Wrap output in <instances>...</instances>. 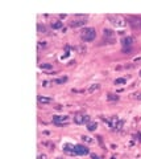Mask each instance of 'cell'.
<instances>
[{
	"label": "cell",
	"mask_w": 141,
	"mask_h": 159,
	"mask_svg": "<svg viewBox=\"0 0 141 159\" xmlns=\"http://www.w3.org/2000/svg\"><path fill=\"white\" fill-rule=\"evenodd\" d=\"M67 81V77L65 76V77H61V78H56V80H53V82L56 84V85H62V84H65Z\"/></svg>",
	"instance_id": "obj_12"
},
{
	"label": "cell",
	"mask_w": 141,
	"mask_h": 159,
	"mask_svg": "<svg viewBox=\"0 0 141 159\" xmlns=\"http://www.w3.org/2000/svg\"><path fill=\"white\" fill-rule=\"evenodd\" d=\"M99 88H100V85H99V84H94V85H91V86L88 88V92H90V93H92L94 90H98Z\"/></svg>",
	"instance_id": "obj_18"
},
{
	"label": "cell",
	"mask_w": 141,
	"mask_h": 159,
	"mask_svg": "<svg viewBox=\"0 0 141 159\" xmlns=\"http://www.w3.org/2000/svg\"><path fill=\"white\" fill-rule=\"evenodd\" d=\"M125 82H127V78H116L115 81H113L115 85H123V84H125Z\"/></svg>",
	"instance_id": "obj_17"
},
{
	"label": "cell",
	"mask_w": 141,
	"mask_h": 159,
	"mask_svg": "<svg viewBox=\"0 0 141 159\" xmlns=\"http://www.w3.org/2000/svg\"><path fill=\"white\" fill-rule=\"evenodd\" d=\"M134 43V37L133 36H127L121 40V44H123V48H130V45Z\"/></svg>",
	"instance_id": "obj_8"
},
{
	"label": "cell",
	"mask_w": 141,
	"mask_h": 159,
	"mask_svg": "<svg viewBox=\"0 0 141 159\" xmlns=\"http://www.w3.org/2000/svg\"><path fill=\"white\" fill-rule=\"evenodd\" d=\"M87 24V16L84 15H75V17L69 21V25L70 28H80V27H84Z\"/></svg>",
	"instance_id": "obj_2"
},
{
	"label": "cell",
	"mask_w": 141,
	"mask_h": 159,
	"mask_svg": "<svg viewBox=\"0 0 141 159\" xmlns=\"http://www.w3.org/2000/svg\"><path fill=\"white\" fill-rule=\"evenodd\" d=\"M98 129V123L96 122H90V123H87V130L88 131H95Z\"/></svg>",
	"instance_id": "obj_13"
},
{
	"label": "cell",
	"mask_w": 141,
	"mask_h": 159,
	"mask_svg": "<svg viewBox=\"0 0 141 159\" xmlns=\"http://www.w3.org/2000/svg\"><path fill=\"white\" fill-rule=\"evenodd\" d=\"M74 152L75 155H87L90 154V150L84 144H74Z\"/></svg>",
	"instance_id": "obj_6"
},
{
	"label": "cell",
	"mask_w": 141,
	"mask_h": 159,
	"mask_svg": "<svg viewBox=\"0 0 141 159\" xmlns=\"http://www.w3.org/2000/svg\"><path fill=\"white\" fill-rule=\"evenodd\" d=\"M91 159H100L98 155H95V154H91Z\"/></svg>",
	"instance_id": "obj_23"
},
{
	"label": "cell",
	"mask_w": 141,
	"mask_h": 159,
	"mask_svg": "<svg viewBox=\"0 0 141 159\" xmlns=\"http://www.w3.org/2000/svg\"><path fill=\"white\" fill-rule=\"evenodd\" d=\"M40 68H42V69H52L53 65H52V64H41Z\"/></svg>",
	"instance_id": "obj_20"
},
{
	"label": "cell",
	"mask_w": 141,
	"mask_h": 159,
	"mask_svg": "<svg viewBox=\"0 0 141 159\" xmlns=\"http://www.w3.org/2000/svg\"><path fill=\"white\" fill-rule=\"evenodd\" d=\"M119 98H120V97H119L117 94H112V93H109V94L107 96V100H108V101H119Z\"/></svg>",
	"instance_id": "obj_15"
},
{
	"label": "cell",
	"mask_w": 141,
	"mask_h": 159,
	"mask_svg": "<svg viewBox=\"0 0 141 159\" xmlns=\"http://www.w3.org/2000/svg\"><path fill=\"white\" fill-rule=\"evenodd\" d=\"M82 139H83V141H86V142H88V143H90V142H92V139H91L90 137H87V135H83V137H82Z\"/></svg>",
	"instance_id": "obj_21"
},
{
	"label": "cell",
	"mask_w": 141,
	"mask_h": 159,
	"mask_svg": "<svg viewBox=\"0 0 141 159\" xmlns=\"http://www.w3.org/2000/svg\"><path fill=\"white\" fill-rule=\"evenodd\" d=\"M107 19L109 20V23L112 25H116V27H123L124 25V21H121V19L119 16H112V15H108Z\"/></svg>",
	"instance_id": "obj_7"
},
{
	"label": "cell",
	"mask_w": 141,
	"mask_h": 159,
	"mask_svg": "<svg viewBox=\"0 0 141 159\" xmlns=\"http://www.w3.org/2000/svg\"><path fill=\"white\" fill-rule=\"evenodd\" d=\"M69 115H53V123L57 126H66Z\"/></svg>",
	"instance_id": "obj_5"
},
{
	"label": "cell",
	"mask_w": 141,
	"mask_h": 159,
	"mask_svg": "<svg viewBox=\"0 0 141 159\" xmlns=\"http://www.w3.org/2000/svg\"><path fill=\"white\" fill-rule=\"evenodd\" d=\"M128 24L130 25V28L133 31H140L141 29V17L140 16H130L127 19Z\"/></svg>",
	"instance_id": "obj_4"
},
{
	"label": "cell",
	"mask_w": 141,
	"mask_h": 159,
	"mask_svg": "<svg viewBox=\"0 0 141 159\" xmlns=\"http://www.w3.org/2000/svg\"><path fill=\"white\" fill-rule=\"evenodd\" d=\"M95 37H96V31L92 27H84L80 31V40L84 43H91L95 40Z\"/></svg>",
	"instance_id": "obj_1"
},
{
	"label": "cell",
	"mask_w": 141,
	"mask_h": 159,
	"mask_svg": "<svg viewBox=\"0 0 141 159\" xmlns=\"http://www.w3.org/2000/svg\"><path fill=\"white\" fill-rule=\"evenodd\" d=\"M115 43V39H103L102 40V44H113Z\"/></svg>",
	"instance_id": "obj_19"
},
{
	"label": "cell",
	"mask_w": 141,
	"mask_h": 159,
	"mask_svg": "<svg viewBox=\"0 0 141 159\" xmlns=\"http://www.w3.org/2000/svg\"><path fill=\"white\" fill-rule=\"evenodd\" d=\"M140 77H141V70H140Z\"/></svg>",
	"instance_id": "obj_27"
},
{
	"label": "cell",
	"mask_w": 141,
	"mask_h": 159,
	"mask_svg": "<svg viewBox=\"0 0 141 159\" xmlns=\"http://www.w3.org/2000/svg\"><path fill=\"white\" fill-rule=\"evenodd\" d=\"M42 86H48V81H44V82H42Z\"/></svg>",
	"instance_id": "obj_25"
},
{
	"label": "cell",
	"mask_w": 141,
	"mask_h": 159,
	"mask_svg": "<svg viewBox=\"0 0 141 159\" xmlns=\"http://www.w3.org/2000/svg\"><path fill=\"white\" fill-rule=\"evenodd\" d=\"M45 158H46V155H45V154H42V155H40V156H38V159H45Z\"/></svg>",
	"instance_id": "obj_24"
},
{
	"label": "cell",
	"mask_w": 141,
	"mask_h": 159,
	"mask_svg": "<svg viewBox=\"0 0 141 159\" xmlns=\"http://www.w3.org/2000/svg\"><path fill=\"white\" fill-rule=\"evenodd\" d=\"M56 159H62V158H56Z\"/></svg>",
	"instance_id": "obj_26"
},
{
	"label": "cell",
	"mask_w": 141,
	"mask_h": 159,
	"mask_svg": "<svg viewBox=\"0 0 141 159\" xmlns=\"http://www.w3.org/2000/svg\"><path fill=\"white\" fill-rule=\"evenodd\" d=\"M38 102L42 104V105L52 104V102H53V98H50V97H44V96H38Z\"/></svg>",
	"instance_id": "obj_10"
},
{
	"label": "cell",
	"mask_w": 141,
	"mask_h": 159,
	"mask_svg": "<svg viewBox=\"0 0 141 159\" xmlns=\"http://www.w3.org/2000/svg\"><path fill=\"white\" fill-rule=\"evenodd\" d=\"M52 28H53V29H62V28H63V21H61V20H54V21H52Z\"/></svg>",
	"instance_id": "obj_11"
},
{
	"label": "cell",
	"mask_w": 141,
	"mask_h": 159,
	"mask_svg": "<svg viewBox=\"0 0 141 159\" xmlns=\"http://www.w3.org/2000/svg\"><path fill=\"white\" fill-rule=\"evenodd\" d=\"M78 50H79L80 53H86V46H83V45H80V46L78 48Z\"/></svg>",
	"instance_id": "obj_22"
},
{
	"label": "cell",
	"mask_w": 141,
	"mask_h": 159,
	"mask_svg": "<svg viewBox=\"0 0 141 159\" xmlns=\"http://www.w3.org/2000/svg\"><path fill=\"white\" fill-rule=\"evenodd\" d=\"M123 126H124V119H119V122H117V125H116V127H115L113 131H120Z\"/></svg>",
	"instance_id": "obj_16"
},
{
	"label": "cell",
	"mask_w": 141,
	"mask_h": 159,
	"mask_svg": "<svg viewBox=\"0 0 141 159\" xmlns=\"http://www.w3.org/2000/svg\"><path fill=\"white\" fill-rule=\"evenodd\" d=\"M37 31H38V33H46V32H48L46 27H45L44 24H41V23L37 24Z\"/></svg>",
	"instance_id": "obj_14"
},
{
	"label": "cell",
	"mask_w": 141,
	"mask_h": 159,
	"mask_svg": "<svg viewBox=\"0 0 141 159\" xmlns=\"http://www.w3.org/2000/svg\"><path fill=\"white\" fill-rule=\"evenodd\" d=\"M103 36H104V39H113L115 32L112 29H109V28H104L103 29Z\"/></svg>",
	"instance_id": "obj_9"
},
{
	"label": "cell",
	"mask_w": 141,
	"mask_h": 159,
	"mask_svg": "<svg viewBox=\"0 0 141 159\" xmlns=\"http://www.w3.org/2000/svg\"><path fill=\"white\" fill-rule=\"evenodd\" d=\"M74 122L77 125H87L91 122V117L88 114H84V113H77L74 115Z\"/></svg>",
	"instance_id": "obj_3"
}]
</instances>
